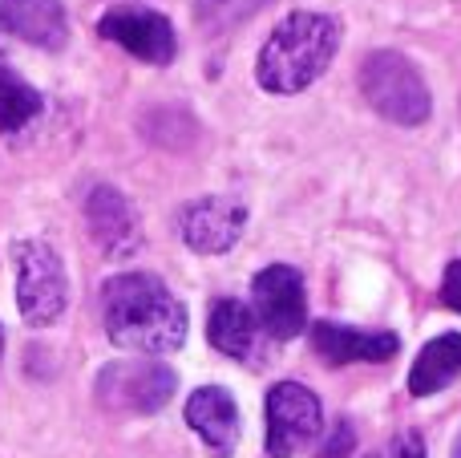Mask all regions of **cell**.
I'll return each instance as SVG.
<instances>
[{
    "label": "cell",
    "mask_w": 461,
    "mask_h": 458,
    "mask_svg": "<svg viewBox=\"0 0 461 458\" xmlns=\"http://www.w3.org/2000/svg\"><path fill=\"white\" fill-rule=\"evenodd\" d=\"M105 333L118 349L134 353H170L186 341V308L178 297L146 272H126L105 280L102 289Z\"/></svg>",
    "instance_id": "1"
},
{
    "label": "cell",
    "mask_w": 461,
    "mask_h": 458,
    "mask_svg": "<svg viewBox=\"0 0 461 458\" xmlns=\"http://www.w3.org/2000/svg\"><path fill=\"white\" fill-rule=\"evenodd\" d=\"M340 45V24L324 13H292L276 24L267 45L259 49L255 78L267 94H300L332 65Z\"/></svg>",
    "instance_id": "2"
},
{
    "label": "cell",
    "mask_w": 461,
    "mask_h": 458,
    "mask_svg": "<svg viewBox=\"0 0 461 458\" xmlns=\"http://www.w3.org/2000/svg\"><path fill=\"white\" fill-rule=\"evenodd\" d=\"M360 89H365L368 105L384 114L397 126H421L429 118V89H425L421 73L413 61L401 53H373L360 65Z\"/></svg>",
    "instance_id": "3"
},
{
    "label": "cell",
    "mask_w": 461,
    "mask_h": 458,
    "mask_svg": "<svg viewBox=\"0 0 461 458\" xmlns=\"http://www.w3.org/2000/svg\"><path fill=\"white\" fill-rule=\"evenodd\" d=\"M16 264V308H21L24 325L45 329L65 313L69 300V280H65V264L45 240H21L13 248Z\"/></svg>",
    "instance_id": "4"
},
{
    "label": "cell",
    "mask_w": 461,
    "mask_h": 458,
    "mask_svg": "<svg viewBox=\"0 0 461 458\" xmlns=\"http://www.w3.org/2000/svg\"><path fill=\"white\" fill-rule=\"evenodd\" d=\"M178 378L170 365L150 357H126L110 362L97 373V402L113 414H158L175 398Z\"/></svg>",
    "instance_id": "5"
},
{
    "label": "cell",
    "mask_w": 461,
    "mask_h": 458,
    "mask_svg": "<svg viewBox=\"0 0 461 458\" xmlns=\"http://www.w3.org/2000/svg\"><path fill=\"white\" fill-rule=\"evenodd\" d=\"M324 430L320 398L300 381H276L267 389V454L292 458L312 446Z\"/></svg>",
    "instance_id": "6"
},
{
    "label": "cell",
    "mask_w": 461,
    "mask_h": 458,
    "mask_svg": "<svg viewBox=\"0 0 461 458\" xmlns=\"http://www.w3.org/2000/svg\"><path fill=\"white\" fill-rule=\"evenodd\" d=\"M251 313L267 329V337L292 341L308 329V289L292 264H271L251 280Z\"/></svg>",
    "instance_id": "7"
},
{
    "label": "cell",
    "mask_w": 461,
    "mask_h": 458,
    "mask_svg": "<svg viewBox=\"0 0 461 458\" xmlns=\"http://www.w3.org/2000/svg\"><path fill=\"white\" fill-rule=\"evenodd\" d=\"M97 32L146 65H170L178 53L175 24H170L162 13L142 8V5H113L110 13H102Z\"/></svg>",
    "instance_id": "8"
},
{
    "label": "cell",
    "mask_w": 461,
    "mask_h": 458,
    "mask_svg": "<svg viewBox=\"0 0 461 458\" xmlns=\"http://www.w3.org/2000/svg\"><path fill=\"white\" fill-rule=\"evenodd\" d=\"M247 227V207L239 199H227V195H211V199H199L183 211V240L191 252H203V256H223L239 243Z\"/></svg>",
    "instance_id": "9"
},
{
    "label": "cell",
    "mask_w": 461,
    "mask_h": 458,
    "mask_svg": "<svg viewBox=\"0 0 461 458\" xmlns=\"http://www.w3.org/2000/svg\"><path fill=\"white\" fill-rule=\"evenodd\" d=\"M207 337L219 353L230 357V362H243V365L267 362V329H263L259 316L235 297H223L211 305Z\"/></svg>",
    "instance_id": "10"
},
{
    "label": "cell",
    "mask_w": 461,
    "mask_h": 458,
    "mask_svg": "<svg viewBox=\"0 0 461 458\" xmlns=\"http://www.w3.org/2000/svg\"><path fill=\"white\" fill-rule=\"evenodd\" d=\"M312 349H316L320 362H328V365L393 362L401 349V337L397 333H368V329H352V325L316 321L312 325Z\"/></svg>",
    "instance_id": "11"
},
{
    "label": "cell",
    "mask_w": 461,
    "mask_h": 458,
    "mask_svg": "<svg viewBox=\"0 0 461 458\" xmlns=\"http://www.w3.org/2000/svg\"><path fill=\"white\" fill-rule=\"evenodd\" d=\"M86 219H89V235L102 243L105 256H134L142 232H138L134 207L126 203V195L113 187H94L86 199Z\"/></svg>",
    "instance_id": "12"
},
{
    "label": "cell",
    "mask_w": 461,
    "mask_h": 458,
    "mask_svg": "<svg viewBox=\"0 0 461 458\" xmlns=\"http://www.w3.org/2000/svg\"><path fill=\"white\" fill-rule=\"evenodd\" d=\"M186 422H191V430L207 443V451H215L219 458H227L239 446L243 422H239L235 398H230L223 386L194 389V394L186 398Z\"/></svg>",
    "instance_id": "13"
},
{
    "label": "cell",
    "mask_w": 461,
    "mask_h": 458,
    "mask_svg": "<svg viewBox=\"0 0 461 458\" xmlns=\"http://www.w3.org/2000/svg\"><path fill=\"white\" fill-rule=\"evenodd\" d=\"M0 29L37 49H61L69 37L61 0H0Z\"/></svg>",
    "instance_id": "14"
},
{
    "label": "cell",
    "mask_w": 461,
    "mask_h": 458,
    "mask_svg": "<svg viewBox=\"0 0 461 458\" xmlns=\"http://www.w3.org/2000/svg\"><path fill=\"white\" fill-rule=\"evenodd\" d=\"M461 373V333H441L417 353L413 370H409V394L429 398L438 389H446Z\"/></svg>",
    "instance_id": "15"
},
{
    "label": "cell",
    "mask_w": 461,
    "mask_h": 458,
    "mask_svg": "<svg viewBox=\"0 0 461 458\" xmlns=\"http://www.w3.org/2000/svg\"><path fill=\"white\" fill-rule=\"evenodd\" d=\"M37 114H41V94L0 53V134H13V130L29 126Z\"/></svg>",
    "instance_id": "16"
},
{
    "label": "cell",
    "mask_w": 461,
    "mask_h": 458,
    "mask_svg": "<svg viewBox=\"0 0 461 458\" xmlns=\"http://www.w3.org/2000/svg\"><path fill=\"white\" fill-rule=\"evenodd\" d=\"M271 0H199L194 5V21L207 32H230L235 24L251 21L255 13H263Z\"/></svg>",
    "instance_id": "17"
},
{
    "label": "cell",
    "mask_w": 461,
    "mask_h": 458,
    "mask_svg": "<svg viewBox=\"0 0 461 458\" xmlns=\"http://www.w3.org/2000/svg\"><path fill=\"white\" fill-rule=\"evenodd\" d=\"M368 458H425V438L417 430H401L384 446H376Z\"/></svg>",
    "instance_id": "18"
},
{
    "label": "cell",
    "mask_w": 461,
    "mask_h": 458,
    "mask_svg": "<svg viewBox=\"0 0 461 458\" xmlns=\"http://www.w3.org/2000/svg\"><path fill=\"white\" fill-rule=\"evenodd\" d=\"M352 446H357V435H352L348 422H340V426H332V435H328V443L320 446L316 458H348Z\"/></svg>",
    "instance_id": "19"
},
{
    "label": "cell",
    "mask_w": 461,
    "mask_h": 458,
    "mask_svg": "<svg viewBox=\"0 0 461 458\" xmlns=\"http://www.w3.org/2000/svg\"><path fill=\"white\" fill-rule=\"evenodd\" d=\"M441 300H446L454 313H461V260L446 268V280H441Z\"/></svg>",
    "instance_id": "20"
},
{
    "label": "cell",
    "mask_w": 461,
    "mask_h": 458,
    "mask_svg": "<svg viewBox=\"0 0 461 458\" xmlns=\"http://www.w3.org/2000/svg\"><path fill=\"white\" fill-rule=\"evenodd\" d=\"M454 458H461V438H457V451H454Z\"/></svg>",
    "instance_id": "21"
},
{
    "label": "cell",
    "mask_w": 461,
    "mask_h": 458,
    "mask_svg": "<svg viewBox=\"0 0 461 458\" xmlns=\"http://www.w3.org/2000/svg\"><path fill=\"white\" fill-rule=\"evenodd\" d=\"M0 353H5V333H0Z\"/></svg>",
    "instance_id": "22"
},
{
    "label": "cell",
    "mask_w": 461,
    "mask_h": 458,
    "mask_svg": "<svg viewBox=\"0 0 461 458\" xmlns=\"http://www.w3.org/2000/svg\"><path fill=\"white\" fill-rule=\"evenodd\" d=\"M0 32H5V29H0Z\"/></svg>",
    "instance_id": "23"
}]
</instances>
